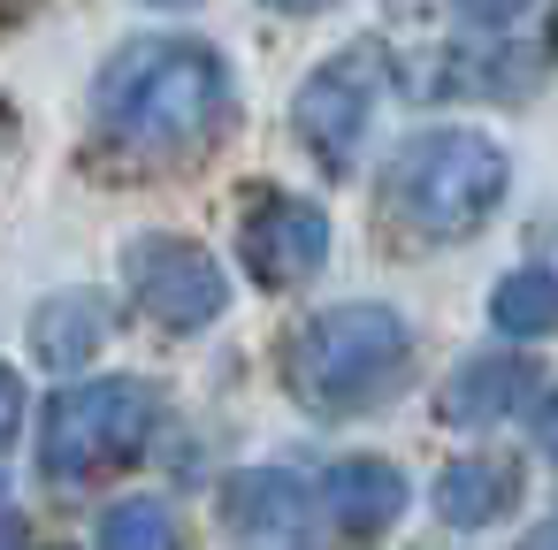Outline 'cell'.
<instances>
[{
	"label": "cell",
	"instance_id": "1",
	"mask_svg": "<svg viewBox=\"0 0 558 550\" xmlns=\"http://www.w3.org/2000/svg\"><path fill=\"white\" fill-rule=\"evenodd\" d=\"M93 115L131 154H192L230 115V70L199 39H131L100 70Z\"/></svg>",
	"mask_w": 558,
	"mask_h": 550
},
{
	"label": "cell",
	"instance_id": "2",
	"mask_svg": "<svg viewBox=\"0 0 558 550\" xmlns=\"http://www.w3.org/2000/svg\"><path fill=\"white\" fill-rule=\"evenodd\" d=\"M413 375V337L390 306H322L283 344V382L314 413H367Z\"/></svg>",
	"mask_w": 558,
	"mask_h": 550
},
{
	"label": "cell",
	"instance_id": "3",
	"mask_svg": "<svg viewBox=\"0 0 558 550\" xmlns=\"http://www.w3.org/2000/svg\"><path fill=\"white\" fill-rule=\"evenodd\" d=\"M505 184L512 169L482 131H421L398 146L383 176V207L421 237H466L505 207Z\"/></svg>",
	"mask_w": 558,
	"mask_h": 550
},
{
	"label": "cell",
	"instance_id": "4",
	"mask_svg": "<svg viewBox=\"0 0 558 550\" xmlns=\"http://www.w3.org/2000/svg\"><path fill=\"white\" fill-rule=\"evenodd\" d=\"M154 420H161L154 382H131V375L77 382L39 420V466H47V481H93L108 466H131L154 443Z\"/></svg>",
	"mask_w": 558,
	"mask_h": 550
},
{
	"label": "cell",
	"instance_id": "5",
	"mask_svg": "<svg viewBox=\"0 0 558 550\" xmlns=\"http://www.w3.org/2000/svg\"><path fill=\"white\" fill-rule=\"evenodd\" d=\"M375 100H383V47H375V39H352L344 54H329V62L299 85L291 123H299V138L322 154V169H352Z\"/></svg>",
	"mask_w": 558,
	"mask_h": 550
},
{
	"label": "cell",
	"instance_id": "6",
	"mask_svg": "<svg viewBox=\"0 0 558 550\" xmlns=\"http://www.w3.org/2000/svg\"><path fill=\"white\" fill-rule=\"evenodd\" d=\"M123 283L138 291V306H146L161 329H207V321L222 314V298H230L215 253L192 245V237H169V230L123 245Z\"/></svg>",
	"mask_w": 558,
	"mask_h": 550
},
{
	"label": "cell",
	"instance_id": "7",
	"mask_svg": "<svg viewBox=\"0 0 558 550\" xmlns=\"http://www.w3.org/2000/svg\"><path fill=\"white\" fill-rule=\"evenodd\" d=\"M245 268L268 283V291H299L322 260H329V222L322 207L291 199V192H268L260 207H245Z\"/></svg>",
	"mask_w": 558,
	"mask_h": 550
},
{
	"label": "cell",
	"instance_id": "8",
	"mask_svg": "<svg viewBox=\"0 0 558 550\" xmlns=\"http://www.w3.org/2000/svg\"><path fill=\"white\" fill-rule=\"evenodd\" d=\"M306 512H314V497H306V481L283 474V466H253V474H238V481L222 489V520H230V535L253 542V550H291V542L306 535Z\"/></svg>",
	"mask_w": 558,
	"mask_h": 550
},
{
	"label": "cell",
	"instance_id": "9",
	"mask_svg": "<svg viewBox=\"0 0 558 550\" xmlns=\"http://www.w3.org/2000/svg\"><path fill=\"white\" fill-rule=\"evenodd\" d=\"M322 504L344 535H383L405 512V474L390 459H337L322 474Z\"/></svg>",
	"mask_w": 558,
	"mask_h": 550
},
{
	"label": "cell",
	"instance_id": "10",
	"mask_svg": "<svg viewBox=\"0 0 558 550\" xmlns=\"http://www.w3.org/2000/svg\"><path fill=\"white\" fill-rule=\"evenodd\" d=\"M527 398V359H459L444 382V420L451 428H489Z\"/></svg>",
	"mask_w": 558,
	"mask_h": 550
},
{
	"label": "cell",
	"instance_id": "11",
	"mask_svg": "<svg viewBox=\"0 0 558 550\" xmlns=\"http://www.w3.org/2000/svg\"><path fill=\"white\" fill-rule=\"evenodd\" d=\"M512 497H520V474L505 459H451L436 474V512L451 527H489L512 512Z\"/></svg>",
	"mask_w": 558,
	"mask_h": 550
},
{
	"label": "cell",
	"instance_id": "12",
	"mask_svg": "<svg viewBox=\"0 0 558 550\" xmlns=\"http://www.w3.org/2000/svg\"><path fill=\"white\" fill-rule=\"evenodd\" d=\"M108 344V306L93 298V291H62V298H47L39 314H32V352L47 359V367H77V359H93Z\"/></svg>",
	"mask_w": 558,
	"mask_h": 550
},
{
	"label": "cell",
	"instance_id": "13",
	"mask_svg": "<svg viewBox=\"0 0 558 550\" xmlns=\"http://www.w3.org/2000/svg\"><path fill=\"white\" fill-rule=\"evenodd\" d=\"M93 542L100 550H184V527H177V512L161 497H123V504L100 512Z\"/></svg>",
	"mask_w": 558,
	"mask_h": 550
},
{
	"label": "cell",
	"instance_id": "14",
	"mask_svg": "<svg viewBox=\"0 0 558 550\" xmlns=\"http://www.w3.org/2000/svg\"><path fill=\"white\" fill-rule=\"evenodd\" d=\"M550 276L543 268H512L497 291H489V321H497V337H543L550 329Z\"/></svg>",
	"mask_w": 558,
	"mask_h": 550
},
{
	"label": "cell",
	"instance_id": "15",
	"mask_svg": "<svg viewBox=\"0 0 558 550\" xmlns=\"http://www.w3.org/2000/svg\"><path fill=\"white\" fill-rule=\"evenodd\" d=\"M520 9H535V0H459V16H466V24H489V32L512 24Z\"/></svg>",
	"mask_w": 558,
	"mask_h": 550
},
{
	"label": "cell",
	"instance_id": "16",
	"mask_svg": "<svg viewBox=\"0 0 558 550\" xmlns=\"http://www.w3.org/2000/svg\"><path fill=\"white\" fill-rule=\"evenodd\" d=\"M16 420H24V382L0 367V451H9V436H16Z\"/></svg>",
	"mask_w": 558,
	"mask_h": 550
},
{
	"label": "cell",
	"instance_id": "17",
	"mask_svg": "<svg viewBox=\"0 0 558 550\" xmlns=\"http://www.w3.org/2000/svg\"><path fill=\"white\" fill-rule=\"evenodd\" d=\"M268 9H283V16H322V9H337V0H268Z\"/></svg>",
	"mask_w": 558,
	"mask_h": 550
},
{
	"label": "cell",
	"instance_id": "18",
	"mask_svg": "<svg viewBox=\"0 0 558 550\" xmlns=\"http://www.w3.org/2000/svg\"><path fill=\"white\" fill-rule=\"evenodd\" d=\"M154 9H192V0H154Z\"/></svg>",
	"mask_w": 558,
	"mask_h": 550
}]
</instances>
